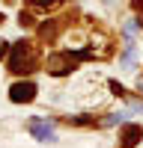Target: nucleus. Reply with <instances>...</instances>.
Listing matches in <instances>:
<instances>
[{"label": "nucleus", "mask_w": 143, "mask_h": 148, "mask_svg": "<svg viewBox=\"0 0 143 148\" xmlns=\"http://www.w3.org/2000/svg\"><path fill=\"white\" fill-rule=\"evenodd\" d=\"M39 65V51L33 42H15L9 51V71L15 74H30Z\"/></svg>", "instance_id": "f257e3e1"}, {"label": "nucleus", "mask_w": 143, "mask_h": 148, "mask_svg": "<svg viewBox=\"0 0 143 148\" xmlns=\"http://www.w3.org/2000/svg\"><path fill=\"white\" fill-rule=\"evenodd\" d=\"M36 6H51V3H57V0H33Z\"/></svg>", "instance_id": "423d86ee"}, {"label": "nucleus", "mask_w": 143, "mask_h": 148, "mask_svg": "<svg viewBox=\"0 0 143 148\" xmlns=\"http://www.w3.org/2000/svg\"><path fill=\"white\" fill-rule=\"evenodd\" d=\"M131 110H134V113H143V104H131Z\"/></svg>", "instance_id": "0eeeda50"}, {"label": "nucleus", "mask_w": 143, "mask_h": 148, "mask_svg": "<svg viewBox=\"0 0 143 148\" xmlns=\"http://www.w3.org/2000/svg\"><path fill=\"white\" fill-rule=\"evenodd\" d=\"M27 130L33 133V139H39V142H54V139H57V133H54V125H51L48 119H30Z\"/></svg>", "instance_id": "20e7f679"}, {"label": "nucleus", "mask_w": 143, "mask_h": 148, "mask_svg": "<svg viewBox=\"0 0 143 148\" xmlns=\"http://www.w3.org/2000/svg\"><path fill=\"white\" fill-rule=\"evenodd\" d=\"M90 51H63V53H54V56H48V71L51 74H69L72 68L78 65V59H83Z\"/></svg>", "instance_id": "f03ea898"}, {"label": "nucleus", "mask_w": 143, "mask_h": 148, "mask_svg": "<svg viewBox=\"0 0 143 148\" xmlns=\"http://www.w3.org/2000/svg\"><path fill=\"white\" fill-rule=\"evenodd\" d=\"M36 98V83L33 80H21V83H15L9 89V101L12 104H30Z\"/></svg>", "instance_id": "7ed1b4c3"}, {"label": "nucleus", "mask_w": 143, "mask_h": 148, "mask_svg": "<svg viewBox=\"0 0 143 148\" xmlns=\"http://www.w3.org/2000/svg\"><path fill=\"white\" fill-rule=\"evenodd\" d=\"M140 136H143V127L140 125H125L122 133H119V145H122V148H134L140 142Z\"/></svg>", "instance_id": "39448f33"}]
</instances>
